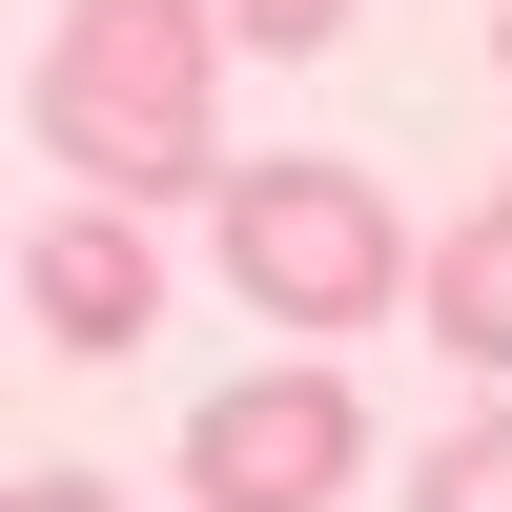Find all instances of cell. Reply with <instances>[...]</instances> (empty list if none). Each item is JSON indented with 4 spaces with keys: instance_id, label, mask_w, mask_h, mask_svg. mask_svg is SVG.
Segmentation results:
<instances>
[{
    "instance_id": "obj_1",
    "label": "cell",
    "mask_w": 512,
    "mask_h": 512,
    "mask_svg": "<svg viewBox=\"0 0 512 512\" xmlns=\"http://www.w3.org/2000/svg\"><path fill=\"white\" fill-rule=\"evenodd\" d=\"M41 144L103 205L226 185V0H62V41H41Z\"/></svg>"
},
{
    "instance_id": "obj_2",
    "label": "cell",
    "mask_w": 512,
    "mask_h": 512,
    "mask_svg": "<svg viewBox=\"0 0 512 512\" xmlns=\"http://www.w3.org/2000/svg\"><path fill=\"white\" fill-rule=\"evenodd\" d=\"M205 205H226V287H246V308H287V328H369L390 287H431L349 164H226Z\"/></svg>"
},
{
    "instance_id": "obj_3",
    "label": "cell",
    "mask_w": 512,
    "mask_h": 512,
    "mask_svg": "<svg viewBox=\"0 0 512 512\" xmlns=\"http://www.w3.org/2000/svg\"><path fill=\"white\" fill-rule=\"evenodd\" d=\"M185 472H205V512H328L369 472V410L328 390V369H267V390H205L185 410Z\"/></svg>"
},
{
    "instance_id": "obj_4",
    "label": "cell",
    "mask_w": 512,
    "mask_h": 512,
    "mask_svg": "<svg viewBox=\"0 0 512 512\" xmlns=\"http://www.w3.org/2000/svg\"><path fill=\"white\" fill-rule=\"evenodd\" d=\"M21 308H41V349H144L164 267H144V226L82 185V205H41V246H21Z\"/></svg>"
},
{
    "instance_id": "obj_5",
    "label": "cell",
    "mask_w": 512,
    "mask_h": 512,
    "mask_svg": "<svg viewBox=\"0 0 512 512\" xmlns=\"http://www.w3.org/2000/svg\"><path fill=\"white\" fill-rule=\"evenodd\" d=\"M431 328H451V349H472V369H512V185H492L472 226L431 246Z\"/></svg>"
},
{
    "instance_id": "obj_6",
    "label": "cell",
    "mask_w": 512,
    "mask_h": 512,
    "mask_svg": "<svg viewBox=\"0 0 512 512\" xmlns=\"http://www.w3.org/2000/svg\"><path fill=\"white\" fill-rule=\"evenodd\" d=\"M410 512H512V410H472V431L410 472Z\"/></svg>"
},
{
    "instance_id": "obj_7",
    "label": "cell",
    "mask_w": 512,
    "mask_h": 512,
    "mask_svg": "<svg viewBox=\"0 0 512 512\" xmlns=\"http://www.w3.org/2000/svg\"><path fill=\"white\" fill-rule=\"evenodd\" d=\"M226 41H267V62H308V41H349V0H226Z\"/></svg>"
},
{
    "instance_id": "obj_8",
    "label": "cell",
    "mask_w": 512,
    "mask_h": 512,
    "mask_svg": "<svg viewBox=\"0 0 512 512\" xmlns=\"http://www.w3.org/2000/svg\"><path fill=\"white\" fill-rule=\"evenodd\" d=\"M0 512H103V492H82V472H21V492H0Z\"/></svg>"
},
{
    "instance_id": "obj_9",
    "label": "cell",
    "mask_w": 512,
    "mask_h": 512,
    "mask_svg": "<svg viewBox=\"0 0 512 512\" xmlns=\"http://www.w3.org/2000/svg\"><path fill=\"white\" fill-rule=\"evenodd\" d=\"M492 82H512V0H492Z\"/></svg>"
}]
</instances>
